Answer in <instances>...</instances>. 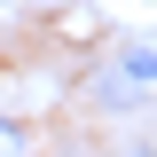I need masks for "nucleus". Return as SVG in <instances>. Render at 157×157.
<instances>
[{
	"mask_svg": "<svg viewBox=\"0 0 157 157\" xmlns=\"http://www.w3.org/2000/svg\"><path fill=\"white\" fill-rule=\"evenodd\" d=\"M0 157H24V126L16 118H0Z\"/></svg>",
	"mask_w": 157,
	"mask_h": 157,
	"instance_id": "2",
	"label": "nucleus"
},
{
	"mask_svg": "<svg viewBox=\"0 0 157 157\" xmlns=\"http://www.w3.org/2000/svg\"><path fill=\"white\" fill-rule=\"evenodd\" d=\"M141 86H157V47H126L118 55V78L102 94H141Z\"/></svg>",
	"mask_w": 157,
	"mask_h": 157,
	"instance_id": "1",
	"label": "nucleus"
}]
</instances>
